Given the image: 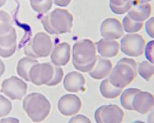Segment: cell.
Returning a JSON list of instances; mask_svg holds the SVG:
<instances>
[{
	"label": "cell",
	"mask_w": 154,
	"mask_h": 123,
	"mask_svg": "<svg viewBox=\"0 0 154 123\" xmlns=\"http://www.w3.org/2000/svg\"><path fill=\"white\" fill-rule=\"evenodd\" d=\"M95 44L89 39L77 42L73 46L72 63L75 69L83 73L90 72L96 62Z\"/></svg>",
	"instance_id": "6da1fadb"
},
{
	"label": "cell",
	"mask_w": 154,
	"mask_h": 123,
	"mask_svg": "<svg viewBox=\"0 0 154 123\" xmlns=\"http://www.w3.org/2000/svg\"><path fill=\"white\" fill-rule=\"evenodd\" d=\"M138 64L135 60L124 58L119 60L109 75L112 84L119 88H125L136 80L138 75Z\"/></svg>",
	"instance_id": "7a4b0ae2"
},
{
	"label": "cell",
	"mask_w": 154,
	"mask_h": 123,
	"mask_svg": "<svg viewBox=\"0 0 154 123\" xmlns=\"http://www.w3.org/2000/svg\"><path fill=\"white\" fill-rule=\"evenodd\" d=\"M73 16L66 10L56 8L42 19V24L50 34L69 33L73 27Z\"/></svg>",
	"instance_id": "3957f363"
},
{
	"label": "cell",
	"mask_w": 154,
	"mask_h": 123,
	"mask_svg": "<svg viewBox=\"0 0 154 123\" xmlns=\"http://www.w3.org/2000/svg\"><path fill=\"white\" fill-rule=\"evenodd\" d=\"M23 108L32 121L41 122L49 115L51 103L45 96L38 92H33L24 98Z\"/></svg>",
	"instance_id": "277c9868"
},
{
	"label": "cell",
	"mask_w": 154,
	"mask_h": 123,
	"mask_svg": "<svg viewBox=\"0 0 154 123\" xmlns=\"http://www.w3.org/2000/svg\"><path fill=\"white\" fill-rule=\"evenodd\" d=\"M53 47L50 37L44 32H38L24 48V53L32 58H46Z\"/></svg>",
	"instance_id": "5b68a950"
},
{
	"label": "cell",
	"mask_w": 154,
	"mask_h": 123,
	"mask_svg": "<svg viewBox=\"0 0 154 123\" xmlns=\"http://www.w3.org/2000/svg\"><path fill=\"white\" fill-rule=\"evenodd\" d=\"M145 40L138 34H128L121 40V51L130 57H140L145 53Z\"/></svg>",
	"instance_id": "8992f818"
},
{
	"label": "cell",
	"mask_w": 154,
	"mask_h": 123,
	"mask_svg": "<svg viewBox=\"0 0 154 123\" xmlns=\"http://www.w3.org/2000/svg\"><path fill=\"white\" fill-rule=\"evenodd\" d=\"M28 85L23 80L16 76L4 80L0 92L12 100H21L26 95Z\"/></svg>",
	"instance_id": "52a82bcc"
},
{
	"label": "cell",
	"mask_w": 154,
	"mask_h": 123,
	"mask_svg": "<svg viewBox=\"0 0 154 123\" xmlns=\"http://www.w3.org/2000/svg\"><path fill=\"white\" fill-rule=\"evenodd\" d=\"M55 65L50 63H37L32 66L29 73V82L36 86H48L54 75Z\"/></svg>",
	"instance_id": "ba28073f"
},
{
	"label": "cell",
	"mask_w": 154,
	"mask_h": 123,
	"mask_svg": "<svg viewBox=\"0 0 154 123\" xmlns=\"http://www.w3.org/2000/svg\"><path fill=\"white\" fill-rule=\"evenodd\" d=\"M124 112L116 105H107L99 107L95 113L97 123H121L123 121Z\"/></svg>",
	"instance_id": "9c48e42d"
},
{
	"label": "cell",
	"mask_w": 154,
	"mask_h": 123,
	"mask_svg": "<svg viewBox=\"0 0 154 123\" xmlns=\"http://www.w3.org/2000/svg\"><path fill=\"white\" fill-rule=\"evenodd\" d=\"M82 100L75 94H65L60 98L58 103L59 112L64 116H71L78 114L82 108Z\"/></svg>",
	"instance_id": "30bf717a"
},
{
	"label": "cell",
	"mask_w": 154,
	"mask_h": 123,
	"mask_svg": "<svg viewBox=\"0 0 154 123\" xmlns=\"http://www.w3.org/2000/svg\"><path fill=\"white\" fill-rule=\"evenodd\" d=\"M101 35L107 40H116L123 36L124 30L122 23L116 18H108L101 25Z\"/></svg>",
	"instance_id": "8fae6325"
},
{
	"label": "cell",
	"mask_w": 154,
	"mask_h": 123,
	"mask_svg": "<svg viewBox=\"0 0 154 123\" xmlns=\"http://www.w3.org/2000/svg\"><path fill=\"white\" fill-rule=\"evenodd\" d=\"M17 50V33L12 28L11 31L0 35V56L4 58L11 57Z\"/></svg>",
	"instance_id": "7c38bea8"
},
{
	"label": "cell",
	"mask_w": 154,
	"mask_h": 123,
	"mask_svg": "<svg viewBox=\"0 0 154 123\" xmlns=\"http://www.w3.org/2000/svg\"><path fill=\"white\" fill-rule=\"evenodd\" d=\"M153 95L148 92L140 91L134 97L132 101L133 110L140 114L145 115L153 108Z\"/></svg>",
	"instance_id": "4fadbf2b"
},
{
	"label": "cell",
	"mask_w": 154,
	"mask_h": 123,
	"mask_svg": "<svg viewBox=\"0 0 154 123\" xmlns=\"http://www.w3.org/2000/svg\"><path fill=\"white\" fill-rule=\"evenodd\" d=\"M70 59L71 46L66 42L56 45L51 55V62L56 66L66 65Z\"/></svg>",
	"instance_id": "5bb4252c"
},
{
	"label": "cell",
	"mask_w": 154,
	"mask_h": 123,
	"mask_svg": "<svg viewBox=\"0 0 154 123\" xmlns=\"http://www.w3.org/2000/svg\"><path fill=\"white\" fill-rule=\"evenodd\" d=\"M112 66V63L110 60L97 56L95 64L93 69L88 72L89 75L95 80H102L109 76Z\"/></svg>",
	"instance_id": "9a60e30c"
},
{
	"label": "cell",
	"mask_w": 154,
	"mask_h": 123,
	"mask_svg": "<svg viewBox=\"0 0 154 123\" xmlns=\"http://www.w3.org/2000/svg\"><path fill=\"white\" fill-rule=\"evenodd\" d=\"M86 83V80L82 74L73 71L68 73L64 79V88L67 92L74 93L83 90Z\"/></svg>",
	"instance_id": "2e32d148"
},
{
	"label": "cell",
	"mask_w": 154,
	"mask_h": 123,
	"mask_svg": "<svg viewBox=\"0 0 154 123\" xmlns=\"http://www.w3.org/2000/svg\"><path fill=\"white\" fill-rule=\"evenodd\" d=\"M95 46L99 55L103 58L115 57L120 50V44L115 40L102 38L97 42Z\"/></svg>",
	"instance_id": "e0dca14e"
},
{
	"label": "cell",
	"mask_w": 154,
	"mask_h": 123,
	"mask_svg": "<svg viewBox=\"0 0 154 123\" xmlns=\"http://www.w3.org/2000/svg\"><path fill=\"white\" fill-rule=\"evenodd\" d=\"M151 5L149 3L132 6L128 11V15L134 21L143 22L149 19L151 14Z\"/></svg>",
	"instance_id": "ac0fdd59"
},
{
	"label": "cell",
	"mask_w": 154,
	"mask_h": 123,
	"mask_svg": "<svg viewBox=\"0 0 154 123\" xmlns=\"http://www.w3.org/2000/svg\"><path fill=\"white\" fill-rule=\"evenodd\" d=\"M38 63V61L32 58H23L19 61L17 66V71L18 75L24 79L26 82H29V73L34 65Z\"/></svg>",
	"instance_id": "d6986e66"
},
{
	"label": "cell",
	"mask_w": 154,
	"mask_h": 123,
	"mask_svg": "<svg viewBox=\"0 0 154 123\" xmlns=\"http://www.w3.org/2000/svg\"><path fill=\"white\" fill-rule=\"evenodd\" d=\"M99 90L102 97L108 99L117 98L123 92L122 88H117L112 84L108 79H106L101 83Z\"/></svg>",
	"instance_id": "ffe728a7"
},
{
	"label": "cell",
	"mask_w": 154,
	"mask_h": 123,
	"mask_svg": "<svg viewBox=\"0 0 154 123\" xmlns=\"http://www.w3.org/2000/svg\"><path fill=\"white\" fill-rule=\"evenodd\" d=\"M110 8L116 14H123L132 7V0H110Z\"/></svg>",
	"instance_id": "44dd1931"
},
{
	"label": "cell",
	"mask_w": 154,
	"mask_h": 123,
	"mask_svg": "<svg viewBox=\"0 0 154 123\" xmlns=\"http://www.w3.org/2000/svg\"><path fill=\"white\" fill-rule=\"evenodd\" d=\"M140 90L137 88H129L121 93L120 102L122 107L128 111H134L132 101L134 96L140 92Z\"/></svg>",
	"instance_id": "7402d4cb"
},
{
	"label": "cell",
	"mask_w": 154,
	"mask_h": 123,
	"mask_svg": "<svg viewBox=\"0 0 154 123\" xmlns=\"http://www.w3.org/2000/svg\"><path fill=\"white\" fill-rule=\"evenodd\" d=\"M123 30L127 33H136L143 28V22H138L134 21L128 15L125 16L123 20Z\"/></svg>",
	"instance_id": "603a6c76"
},
{
	"label": "cell",
	"mask_w": 154,
	"mask_h": 123,
	"mask_svg": "<svg viewBox=\"0 0 154 123\" xmlns=\"http://www.w3.org/2000/svg\"><path fill=\"white\" fill-rule=\"evenodd\" d=\"M138 73L144 80L150 81L152 79L154 73V68L153 63L147 61H143L139 63L137 67Z\"/></svg>",
	"instance_id": "cb8c5ba5"
},
{
	"label": "cell",
	"mask_w": 154,
	"mask_h": 123,
	"mask_svg": "<svg viewBox=\"0 0 154 123\" xmlns=\"http://www.w3.org/2000/svg\"><path fill=\"white\" fill-rule=\"evenodd\" d=\"M32 8L37 13L45 14L51 8L53 0H29Z\"/></svg>",
	"instance_id": "d4e9b609"
},
{
	"label": "cell",
	"mask_w": 154,
	"mask_h": 123,
	"mask_svg": "<svg viewBox=\"0 0 154 123\" xmlns=\"http://www.w3.org/2000/svg\"><path fill=\"white\" fill-rule=\"evenodd\" d=\"M12 28V20L10 14L4 10H0V35L6 34Z\"/></svg>",
	"instance_id": "484cf974"
},
{
	"label": "cell",
	"mask_w": 154,
	"mask_h": 123,
	"mask_svg": "<svg viewBox=\"0 0 154 123\" xmlns=\"http://www.w3.org/2000/svg\"><path fill=\"white\" fill-rule=\"evenodd\" d=\"M12 110V105L11 102L0 94V118L6 116L10 114Z\"/></svg>",
	"instance_id": "4316f807"
},
{
	"label": "cell",
	"mask_w": 154,
	"mask_h": 123,
	"mask_svg": "<svg viewBox=\"0 0 154 123\" xmlns=\"http://www.w3.org/2000/svg\"><path fill=\"white\" fill-rule=\"evenodd\" d=\"M64 73L63 70L60 66H55V70H54V77L49 82L48 86H55L56 85L59 84L61 82L63 78Z\"/></svg>",
	"instance_id": "83f0119b"
},
{
	"label": "cell",
	"mask_w": 154,
	"mask_h": 123,
	"mask_svg": "<svg viewBox=\"0 0 154 123\" xmlns=\"http://www.w3.org/2000/svg\"><path fill=\"white\" fill-rule=\"evenodd\" d=\"M153 40H151L146 44L145 47V56L149 62L153 63Z\"/></svg>",
	"instance_id": "f1b7e54d"
},
{
	"label": "cell",
	"mask_w": 154,
	"mask_h": 123,
	"mask_svg": "<svg viewBox=\"0 0 154 123\" xmlns=\"http://www.w3.org/2000/svg\"><path fill=\"white\" fill-rule=\"evenodd\" d=\"M153 17H151L148 21L146 22L145 29L146 33L151 38H154V31H153Z\"/></svg>",
	"instance_id": "f546056e"
},
{
	"label": "cell",
	"mask_w": 154,
	"mask_h": 123,
	"mask_svg": "<svg viewBox=\"0 0 154 123\" xmlns=\"http://www.w3.org/2000/svg\"><path fill=\"white\" fill-rule=\"evenodd\" d=\"M69 122H74V123H76V122H86V123H91V121L90 120V119L88 118L86 116L84 115H82V114H79L78 116H74L73 118H71L69 120Z\"/></svg>",
	"instance_id": "4dcf8cb0"
},
{
	"label": "cell",
	"mask_w": 154,
	"mask_h": 123,
	"mask_svg": "<svg viewBox=\"0 0 154 123\" xmlns=\"http://www.w3.org/2000/svg\"><path fill=\"white\" fill-rule=\"evenodd\" d=\"M71 0H54V4L56 6H61V7H65L67 6L68 5L71 3Z\"/></svg>",
	"instance_id": "1f68e13d"
},
{
	"label": "cell",
	"mask_w": 154,
	"mask_h": 123,
	"mask_svg": "<svg viewBox=\"0 0 154 123\" xmlns=\"http://www.w3.org/2000/svg\"><path fill=\"white\" fill-rule=\"evenodd\" d=\"M152 1V0H132V6L141 4H146Z\"/></svg>",
	"instance_id": "d6a6232c"
},
{
	"label": "cell",
	"mask_w": 154,
	"mask_h": 123,
	"mask_svg": "<svg viewBox=\"0 0 154 123\" xmlns=\"http://www.w3.org/2000/svg\"><path fill=\"white\" fill-rule=\"evenodd\" d=\"M5 70H6V66H5L3 61L0 59V77L4 75Z\"/></svg>",
	"instance_id": "836d02e7"
},
{
	"label": "cell",
	"mask_w": 154,
	"mask_h": 123,
	"mask_svg": "<svg viewBox=\"0 0 154 123\" xmlns=\"http://www.w3.org/2000/svg\"><path fill=\"white\" fill-rule=\"evenodd\" d=\"M6 0H0V7L3 6L6 3Z\"/></svg>",
	"instance_id": "e575fe53"
}]
</instances>
